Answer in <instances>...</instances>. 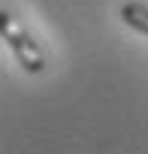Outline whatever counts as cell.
Listing matches in <instances>:
<instances>
[{
  "mask_svg": "<svg viewBox=\"0 0 148 154\" xmlns=\"http://www.w3.org/2000/svg\"><path fill=\"white\" fill-rule=\"evenodd\" d=\"M0 27H3V39H6V45L12 48V54L18 57V63H21L27 72H42V69H45V51L39 48V42H36L27 30L15 27V21H12L9 12H3Z\"/></svg>",
  "mask_w": 148,
  "mask_h": 154,
  "instance_id": "1",
  "label": "cell"
},
{
  "mask_svg": "<svg viewBox=\"0 0 148 154\" xmlns=\"http://www.w3.org/2000/svg\"><path fill=\"white\" fill-rule=\"evenodd\" d=\"M118 15H121V21H124L127 27H133L136 33L148 36V6H145V3H136V0H130V3L121 6Z\"/></svg>",
  "mask_w": 148,
  "mask_h": 154,
  "instance_id": "2",
  "label": "cell"
}]
</instances>
